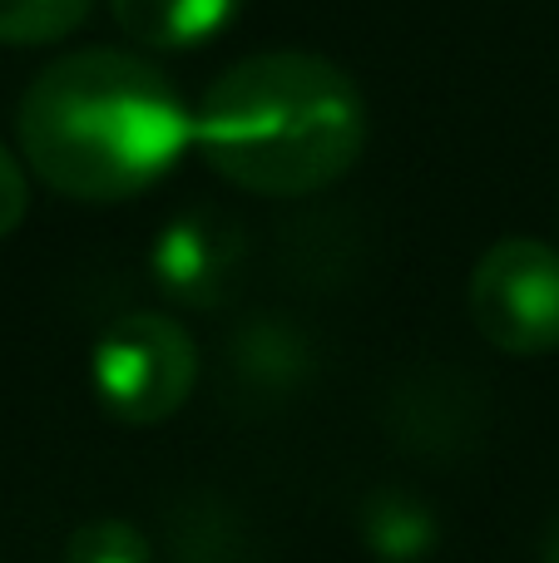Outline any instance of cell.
Listing matches in <instances>:
<instances>
[{"mask_svg":"<svg viewBox=\"0 0 559 563\" xmlns=\"http://www.w3.org/2000/svg\"><path fill=\"white\" fill-rule=\"evenodd\" d=\"M15 129L40 184L75 203L139 198L194 144L178 89L124 49H79L40 69Z\"/></svg>","mask_w":559,"mask_h":563,"instance_id":"obj_1","label":"cell"},{"mask_svg":"<svg viewBox=\"0 0 559 563\" xmlns=\"http://www.w3.org/2000/svg\"><path fill=\"white\" fill-rule=\"evenodd\" d=\"M208 168L257 198H307L362 158V89L322 55H248L208 85L194 119Z\"/></svg>","mask_w":559,"mask_h":563,"instance_id":"obj_2","label":"cell"},{"mask_svg":"<svg viewBox=\"0 0 559 563\" xmlns=\"http://www.w3.org/2000/svg\"><path fill=\"white\" fill-rule=\"evenodd\" d=\"M95 400L119 426H164L198 386V346L174 317L129 311L89 356Z\"/></svg>","mask_w":559,"mask_h":563,"instance_id":"obj_3","label":"cell"},{"mask_svg":"<svg viewBox=\"0 0 559 563\" xmlns=\"http://www.w3.org/2000/svg\"><path fill=\"white\" fill-rule=\"evenodd\" d=\"M471 321L505 356L559 351V253L540 238H505L471 273Z\"/></svg>","mask_w":559,"mask_h":563,"instance_id":"obj_4","label":"cell"},{"mask_svg":"<svg viewBox=\"0 0 559 563\" xmlns=\"http://www.w3.org/2000/svg\"><path fill=\"white\" fill-rule=\"evenodd\" d=\"M149 273H154L158 291L168 301H178V307L194 311L223 307L238 273H243V228L233 218L213 213V208L178 213L154 238Z\"/></svg>","mask_w":559,"mask_h":563,"instance_id":"obj_5","label":"cell"},{"mask_svg":"<svg viewBox=\"0 0 559 563\" xmlns=\"http://www.w3.org/2000/svg\"><path fill=\"white\" fill-rule=\"evenodd\" d=\"M243 0H109L129 40L149 49H194L218 40L238 20Z\"/></svg>","mask_w":559,"mask_h":563,"instance_id":"obj_6","label":"cell"},{"mask_svg":"<svg viewBox=\"0 0 559 563\" xmlns=\"http://www.w3.org/2000/svg\"><path fill=\"white\" fill-rule=\"evenodd\" d=\"M441 539L436 509L412 489H376L362 505V544L382 563H421Z\"/></svg>","mask_w":559,"mask_h":563,"instance_id":"obj_7","label":"cell"},{"mask_svg":"<svg viewBox=\"0 0 559 563\" xmlns=\"http://www.w3.org/2000/svg\"><path fill=\"white\" fill-rule=\"evenodd\" d=\"M307 366L303 341L293 336V327L283 321H253L243 336L233 341V371H243V380L263 390H287Z\"/></svg>","mask_w":559,"mask_h":563,"instance_id":"obj_8","label":"cell"},{"mask_svg":"<svg viewBox=\"0 0 559 563\" xmlns=\"http://www.w3.org/2000/svg\"><path fill=\"white\" fill-rule=\"evenodd\" d=\"M95 0H0V45H50L65 40Z\"/></svg>","mask_w":559,"mask_h":563,"instance_id":"obj_9","label":"cell"},{"mask_svg":"<svg viewBox=\"0 0 559 563\" xmlns=\"http://www.w3.org/2000/svg\"><path fill=\"white\" fill-rule=\"evenodd\" d=\"M65 563H154V544L129 519H89L69 534Z\"/></svg>","mask_w":559,"mask_h":563,"instance_id":"obj_10","label":"cell"},{"mask_svg":"<svg viewBox=\"0 0 559 563\" xmlns=\"http://www.w3.org/2000/svg\"><path fill=\"white\" fill-rule=\"evenodd\" d=\"M25 208H30V184H25V174H20L15 154L0 144V238H10L25 223Z\"/></svg>","mask_w":559,"mask_h":563,"instance_id":"obj_11","label":"cell"},{"mask_svg":"<svg viewBox=\"0 0 559 563\" xmlns=\"http://www.w3.org/2000/svg\"><path fill=\"white\" fill-rule=\"evenodd\" d=\"M545 559H550V563H559V529L550 534V554H545Z\"/></svg>","mask_w":559,"mask_h":563,"instance_id":"obj_12","label":"cell"}]
</instances>
